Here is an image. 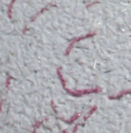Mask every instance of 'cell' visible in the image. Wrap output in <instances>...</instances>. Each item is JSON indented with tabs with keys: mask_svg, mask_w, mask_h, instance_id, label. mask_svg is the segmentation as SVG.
I'll list each match as a JSON object with an SVG mask.
<instances>
[{
	"mask_svg": "<svg viewBox=\"0 0 131 133\" xmlns=\"http://www.w3.org/2000/svg\"><path fill=\"white\" fill-rule=\"evenodd\" d=\"M94 35H95V33L93 32V33H89V34H87V35L80 36V37H78V38H75V39H73V40L71 41L70 45L68 46L67 50H66L65 54H66V55H69V54H70V52H71V50H72V48H73V46H74V45H75L77 42L81 41V40H83V39H86V38H90V37H92V36H94Z\"/></svg>",
	"mask_w": 131,
	"mask_h": 133,
	"instance_id": "2",
	"label": "cell"
},
{
	"mask_svg": "<svg viewBox=\"0 0 131 133\" xmlns=\"http://www.w3.org/2000/svg\"><path fill=\"white\" fill-rule=\"evenodd\" d=\"M16 2V0H11L10 4L8 5V10H7V14H8V17L9 18H12V6H14V3Z\"/></svg>",
	"mask_w": 131,
	"mask_h": 133,
	"instance_id": "4",
	"label": "cell"
},
{
	"mask_svg": "<svg viewBox=\"0 0 131 133\" xmlns=\"http://www.w3.org/2000/svg\"><path fill=\"white\" fill-rule=\"evenodd\" d=\"M49 7V5H47V6H46V7H44V8H43V9H42V10H40V11H39V12H37V14H36V15H35V16H34V17H32V19H31V21H34V19H35V18H36V17H38V16H39V15H41V14H42V12H43V11H45V10H46V9H47V8H48Z\"/></svg>",
	"mask_w": 131,
	"mask_h": 133,
	"instance_id": "6",
	"label": "cell"
},
{
	"mask_svg": "<svg viewBox=\"0 0 131 133\" xmlns=\"http://www.w3.org/2000/svg\"><path fill=\"white\" fill-rule=\"evenodd\" d=\"M126 94H131V89L130 90H126V91L121 92V93H120V94H118L117 96H112V97H111V99H119V98H121L122 96H124V95H126Z\"/></svg>",
	"mask_w": 131,
	"mask_h": 133,
	"instance_id": "3",
	"label": "cell"
},
{
	"mask_svg": "<svg viewBox=\"0 0 131 133\" xmlns=\"http://www.w3.org/2000/svg\"><path fill=\"white\" fill-rule=\"evenodd\" d=\"M79 117H80V114H77V115H76L75 117H73V118H72V119H71L70 121H67V122H68L69 124H71V123H73V122H74V121H75V120H76L77 118H79Z\"/></svg>",
	"mask_w": 131,
	"mask_h": 133,
	"instance_id": "7",
	"label": "cell"
},
{
	"mask_svg": "<svg viewBox=\"0 0 131 133\" xmlns=\"http://www.w3.org/2000/svg\"><path fill=\"white\" fill-rule=\"evenodd\" d=\"M99 1H100V0H95L94 2H91L90 4H88V5H87V7H90V6H92V5H94L95 3H97V2H99Z\"/></svg>",
	"mask_w": 131,
	"mask_h": 133,
	"instance_id": "8",
	"label": "cell"
},
{
	"mask_svg": "<svg viewBox=\"0 0 131 133\" xmlns=\"http://www.w3.org/2000/svg\"><path fill=\"white\" fill-rule=\"evenodd\" d=\"M96 109H97V107H96V105H94V107H93V108H92V109H91V110H90V111L88 112V114H87V116H86V117H85V118H84V121H86V120H87V119H88L89 117L91 116V115H92V113L96 111Z\"/></svg>",
	"mask_w": 131,
	"mask_h": 133,
	"instance_id": "5",
	"label": "cell"
},
{
	"mask_svg": "<svg viewBox=\"0 0 131 133\" xmlns=\"http://www.w3.org/2000/svg\"><path fill=\"white\" fill-rule=\"evenodd\" d=\"M61 70H62L61 68L57 69V75H58V77H60V79H61V81H62V83H63L64 89H65L69 94H71V95H73V96H76V97H79V96L88 94V93H96V92H99V91L101 90V89L98 88V87L92 88V89H87V90H77V91H72V90H70V89L67 88V86H66L65 80H64V78H63V75H62V73H61Z\"/></svg>",
	"mask_w": 131,
	"mask_h": 133,
	"instance_id": "1",
	"label": "cell"
}]
</instances>
